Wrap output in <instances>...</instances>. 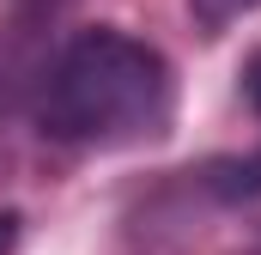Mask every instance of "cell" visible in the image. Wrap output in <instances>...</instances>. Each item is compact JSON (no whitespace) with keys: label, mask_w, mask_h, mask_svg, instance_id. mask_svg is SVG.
<instances>
[{"label":"cell","mask_w":261,"mask_h":255,"mask_svg":"<svg viewBox=\"0 0 261 255\" xmlns=\"http://www.w3.org/2000/svg\"><path fill=\"white\" fill-rule=\"evenodd\" d=\"M31 116L43 140L73 152H128L164 140L176 122V67L158 43L122 24L73 31L37 79Z\"/></svg>","instance_id":"cell-1"},{"label":"cell","mask_w":261,"mask_h":255,"mask_svg":"<svg viewBox=\"0 0 261 255\" xmlns=\"http://www.w3.org/2000/svg\"><path fill=\"white\" fill-rule=\"evenodd\" d=\"M18 237H24V213L18 207H0V255L18 249Z\"/></svg>","instance_id":"cell-3"},{"label":"cell","mask_w":261,"mask_h":255,"mask_svg":"<svg viewBox=\"0 0 261 255\" xmlns=\"http://www.w3.org/2000/svg\"><path fill=\"white\" fill-rule=\"evenodd\" d=\"M189 12H195V24L206 37H219V31H231L237 18L261 12V0H189Z\"/></svg>","instance_id":"cell-2"},{"label":"cell","mask_w":261,"mask_h":255,"mask_svg":"<svg viewBox=\"0 0 261 255\" xmlns=\"http://www.w3.org/2000/svg\"><path fill=\"white\" fill-rule=\"evenodd\" d=\"M243 97H249V110L261 116V49L243 61Z\"/></svg>","instance_id":"cell-4"}]
</instances>
